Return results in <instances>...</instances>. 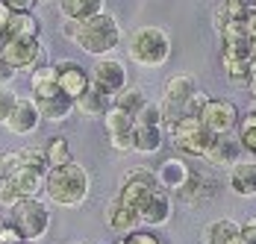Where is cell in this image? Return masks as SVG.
<instances>
[{
    "mask_svg": "<svg viewBox=\"0 0 256 244\" xmlns=\"http://www.w3.org/2000/svg\"><path fill=\"white\" fill-rule=\"evenodd\" d=\"M88 188H92L88 171H86L82 165H77V162H68V165H62V168L48 171L44 194H48V200L56 203V206H65V209L82 206L86 197H88Z\"/></svg>",
    "mask_w": 256,
    "mask_h": 244,
    "instance_id": "6da1fadb",
    "label": "cell"
},
{
    "mask_svg": "<svg viewBox=\"0 0 256 244\" xmlns=\"http://www.w3.org/2000/svg\"><path fill=\"white\" fill-rule=\"evenodd\" d=\"M74 44L92 56H109L112 50L121 44V24L115 21V15L109 12H100L88 21H80V30H77V38Z\"/></svg>",
    "mask_w": 256,
    "mask_h": 244,
    "instance_id": "7a4b0ae2",
    "label": "cell"
},
{
    "mask_svg": "<svg viewBox=\"0 0 256 244\" xmlns=\"http://www.w3.org/2000/svg\"><path fill=\"white\" fill-rule=\"evenodd\" d=\"M127 53L142 68H162L171 56V36L162 26H138L130 36Z\"/></svg>",
    "mask_w": 256,
    "mask_h": 244,
    "instance_id": "3957f363",
    "label": "cell"
},
{
    "mask_svg": "<svg viewBox=\"0 0 256 244\" xmlns=\"http://www.w3.org/2000/svg\"><path fill=\"white\" fill-rule=\"evenodd\" d=\"M168 136H171V144L177 147L180 153H186V156H206V150H209L212 138H215L204 126V121L192 118V115H182L180 121L171 124Z\"/></svg>",
    "mask_w": 256,
    "mask_h": 244,
    "instance_id": "277c9868",
    "label": "cell"
},
{
    "mask_svg": "<svg viewBox=\"0 0 256 244\" xmlns=\"http://www.w3.org/2000/svg\"><path fill=\"white\" fill-rule=\"evenodd\" d=\"M9 212H12V224L18 226V232L26 242H38L48 232V226H50V206L42 197H24Z\"/></svg>",
    "mask_w": 256,
    "mask_h": 244,
    "instance_id": "5b68a950",
    "label": "cell"
},
{
    "mask_svg": "<svg viewBox=\"0 0 256 244\" xmlns=\"http://www.w3.org/2000/svg\"><path fill=\"white\" fill-rule=\"evenodd\" d=\"M194 92H198V82H194V76H188V74H177V76H171V80L165 82L159 109H162V118H165L168 126L186 115V103L192 100Z\"/></svg>",
    "mask_w": 256,
    "mask_h": 244,
    "instance_id": "8992f818",
    "label": "cell"
},
{
    "mask_svg": "<svg viewBox=\"0 0 256 244\" xmlns=\"http://www.w3.org/2000/svg\"><path fill=\"white\" fill-rule=\"evenodd\" d=\"M238 106L232 100H224V98H209L200 112V121L204 126L212 132V136H230L232 130L238 126Z\"/></svg>",
    "mask_w": 256,
    "mask_h": 244,
    "instance_id": "52a82bcc",
    "label": "cell"
},
{
    "mask_svg": "<svg viewBox=\"0 0 256 244\" xmlns=\"http://www.w3.org/2000/svg\"><path fill=\"white\" fill-rule=\"evenodd\" d=\"M159 188V180H156V171H148V168H136L124 176V186H121V200L127 203L130 209L142 212V206L148 203V197Z\"/></svg>",
    "mask_w": 256,
    "mask_h": 244,
    "instance_id": "ba28073f",
    "label": "cell"
},
{
    "mask_svg": "<svg viewBox=\"0 0 256 244\" xmlns=\"http://www.w3.org/2000/svg\"><path fill=\"white\" fill-rule=\"evenodd\" d=\"M88 74H92V82L98 88H103L106 94H112V98L127 86V68H124V62L112 59V56H100Z\"/></svg>",
    "mask_w": 256,
    "mask_h": 244,
    "instance_id": "9c48e42d",
    "label": "cell"
},
{
    "mask_svg": "<svg viewBox=\"0 0 256 244\" xmlns=\"http://www.w3.org/2000/svg\"><path fill=\"white\" fill-rule=\"evenodd\" d=\"M3 59L15 71H36L38 59H42V44H38V38H6Z\"/></svg>",
    "mask_w": 256,
    "mask_h": 244,
    "instance_id": "30bf717a",
    "label": "cell"
},
{
    "mask_svg": "<svg viewBox=\"0 0 256 244\" xmlns=\"http://www.w3.org/2000/svg\"><path fill=\"white\" fill-rule=\"evenodd\" d=\"M56 74H59V92L71 94L74 100H77L80 94H86V88L92 86V74L86 71L80 62H74V59L56 62Z\"/></svg>",
    "mask_w": 256,
    "mask_h": 244,
    "instance_id": "8fae6325",
    "label": "cell"
},
{
    "mask_svg": "<svg viewBox=\"0 0 256 244\" xmlns=\"http://www.w3.org/2000/svg\"><path fill=\"white\" fill-rule=\"evenodd\" d=\"M42 121H44V118H42V112H38V103L32 98H18V106H15V112H12V118L6 121V130L15 132V136H32Z\"/></svg>",
    "mask_w": 256,
    "mask_h": 244,
    "instance_id": "7c38bea8",
    "label": "cell"
},
{
    "mask_svg": "<svg viewBox=\"0 0 256 244\" xmlns=\"http://www.w3.org/2000/svg\"><path fill=\"white\" fill-rule=\"evenodd\" d=\"M106 224H109L112 232L127 236V232H132V230L142 226V215H138L136 209H130L121 197H112V200L106 203Z\"/></svg>",
    "mask_w": 256,
    "mask_h": 244,
    "instance_id": "4fadbf2b",
    "label": "cell"
},
{
    "mask_svg": "<svg viewBox=\"0 0 256 244\" xmlns=\"http://www.w3.org/2000/svg\"><path fill=\"white\" fill-rule=\"evenodd\" d=\"M171 212H174V203H171V192H165L162 186L156 188L154 194L148 197V203L142 206V224L144 226H162L171 220Z\"/></svg>",
    "mask_w": 256,
    "mask_h": 244,
    "instance_id": "5bb4252c",
    "label": "cell"
},
{
    "mask_svg": "<svg viewBox=\"0 0 256 244\" xmlns=\"http://www.w3.org/2000/svg\"><path fill=\"white\" fill-rule=\"evenodd\" d=\"M192 165H186V159H180V156H171V159H165L159 168H156V180H159V186L165 188V192H180L188 180H192Z\"/></svg>",
    "mask_w": 256,
    "mask_h": 244,
    "instance_id": "9a60e30c",
    "label": "cell"
},
{
    "mask_svg": "<svg viewBox=\"0 0 256 244\" xmlns=\"http://www.w3.org/2000/svg\"><path fill=\"white\" fill-rule=\"evenodd\" d=\"M238 153H242L238 138H232V136H215L204 159L209 165H215V168H232L238 162Z\"/></svg>",
    "mask_w": 256,
    "mask_h": 244,
    "instance_id": "2e32d148",
    "label": "cell"
},
{
    "mask_svg": "<svg viewBox=\"0 0 256 244\" xmlns=\"http://www.w3.org/2000/svg\"><path fill=\"white\" fill-rule=\"evenodd\" d=\"M38 103V112H42V118L50 124H62L68 115H71V109L77 106L71 94H65V92H53L50 98H42L36 100Z\"/></svg>",
    "mask_w": 256,
    "mask_h": 244,
    "instance_id": "e0dca14e",
    "label": "cell"
},
{
    "mask_svg": "<svg viewBox=\"0 0 256 244\" xmlns=\"http://www.w3.org/2000/svg\"><path fill=\"white\" fill-rule=\"evenodd\" d=\"M77 109L86 115V118H103L109 109H112V94H106L103 88H98L94 82L86 88V94H80L77 100Z\"/></svg>",
    "mask_w": 256,
    "mask_h": 244,
    "instance_id": "ac0fdd59",
    "label": "cell"
},
{
    "mask_svg": "<svg viewBox=\"0 0 256 244\" xmlns=\"http://www.w3.org/2000/svg\"><path fill=\"white\" fill-rule=\"evenodd\" d=\"M18 186V192L24 197H42L44 194V186H48V171L42 168H30V165H21L15 174H9Z\"/></svg>",
    "mask_w": 256,
    "mask_h": 244,
    "instance_id": "d6986e66",
    "label": "cell"
},
{
    "mask_svg": "<svg viewBox=\"0 0 256 244\" xmlns=\"http://www.w3.org/2000/svg\"><path fill=\"white\" fill-rule=\"evenodd\" d=\"M230 188L238 197H256V162H236L230 168Z\"/></svg>",
    "mask_w": 256,
    "mask_h": 244,
    "instance_id": "ffe728a7",
    "label": "cell"
},
{
    "mask_svg": "<svg viewBox=\"0 0 256 244\" xmlns=\"http://www.w3.org/2000/svg\"><path fill=\"white\" fill-rule=\"evenodd\" d=\"M30 92H32V100L50 98L53 92H59V74H56V65H42L30 74Z\"/></svg>",
    "mask_w": 256,
    "mask_h": 244,
    "instance_id": "44dd1931",
    "label": "cell"
},
{
    "mask_svg": "<svg viewBox=\"0 0 256 244\" xmlns=\"http://www.w3.org/2000/svg\"><path fill=\"white\" fill-rule=\"evenodd\" d=\"M238 236H242V224H236L230 218H218L212 224H206L204 244H236Z\"/></svg>",
    "mask_w": 256,
    "mask_h": 244,
    "instance_id": "7402d4cb",
    "label": "cell"
},
{
    "mask_svg": "<svg viewBox=\"0 0 256 244\" xmlns=\"http://www.w3.org/2000/svg\"><path fill=\"white\" fill-rule=\"evenodd\" d=\"M106 0H59V12L68 21H88L103 12Z\"/></svg>",
    "mask_w": 256,
    "mask_h": 244,
    "instance_id": "603a6c76",
    "label": "cell"
},
{
    "mask_svg": "<svg viewBox=\"0 0 256 244\" xmlns=\"http://www.w3.org/2000/svg\"><path fill=\"white\" fill-rule=\"evenodd\" d=\"M165 142V132H162V126H148V124H136V130H132V150L136 153H156L159 147Z\"/></svg>",
    "mask_w": 256,
    "mask_h": 244,
    "instance_id": "cb8c5ba5",
    "label": "cell"
},
{
    "mask_svg": "<svg viewBox=\"0 0 256 244\" xmlns=\"http://www.w3.org/2000/svg\"><path fill=\"white\" fill-rule=\"evenodd\" d=\"M38 21H36V15L32 12H12V18H9V24L3 30V36L6 38H38Z\"/></svg>",
    "mask_w": 256,
    "mask_h": 244,
    "instance_id": "d4e9b609",
    "label": "cell"
},
{
    "mask_svg": "<svg viewBox=\"0 0 256 244\" xmlns=\"http://www.w3.org/2000/svg\"><path fill=\"white\" fill-rule=\"evenodd\" d=\"M44 156H48V168H62L68 162H74V153H71V144L65 136H50L44 142Z\"/></svg>",
    "mask_w": 256,
    "mask_h": 244,
    "instance_id": "484cf974",
    "label": "cell"
},
{
    "mask_svg": "<svg viewBox=\"0 0 256 244\" xmlns=\"http://www.w3.org/2000/svg\"><path fill=\"white\" fill-rule=\"evenodd\" d=\"M144 103H148V98H144V92H142L138 86H124V88L112 98V106L121 109V112H127V115H132V118L142 112Z\"/></svg>",
    "mask_w": 256,
    "mask_h": 244,
    "instance_id": "4316f807",
    "label": "cell"
},
{
    "mask_svg": "<svg viewBox=\"0 0 256 244\" xmlns=\"http://www.w3.org/2000/svg\"><path fill=\"white\" fill-rule=\"evenodd\" d=\"M103 126H106L109 138H115V136H130V132L136 130V118L112 106V109H109V112L103 115Z\"/></svg>",
    "mask_w": 256,
    "mask_h": 244,
    "instance_id": "83f0119b",
    "label": "cell"
},
{
    "mask_svg": "<svg viewBox=\"0 0 256 244\" xmlns=\"http://www.w3.org/2000/svg\"><path fill=\"white\" fill-rule=\"evenodd\" d=\"M238 144L256 156V112H248L244 118H238Z\"/></svg>",
    "mask_w": 256,
    "mask_h": 244,
    "instance_id": "f1b7e54d",
    "label": "cell"
},
{
    "mask_svg": "<svg viewBox=\"0 0 256 244\" xmlns=\"http://www.w3.org/2000/svg\"><path fill=\"white\" fill-rule=\"evenodd\" d=\"M227 80L232 86H248L250 82V59H221Z\"/></svg>",
    "mask_w": 256,
    "mask_h": 244,
    "instance_id": "f546056e",
    "label": "cell"
},
{
    "mask_svg": "<svg viewBox=\"0 0 256 244\" xmlns=\"http://www.w3.org/2000/svg\"><path fill=\"white\" fill-rule=\"evenodd\" d=\"M24 200V194L18 192V186H15V180L6 174L3 180H0V209H15L18 203Z\"/></svg>",
    "mask_w": 256,
    "mask_h": 244,
    "instance_id": "4dcf8cb0",
    "label": "cell"
},
{
    "mask_svg": "<svg viewBox=\"0 0 256 244\" xmlns=\"http://www.w3.org/2000/svg\"><path fill=\"white\" fill-rule=\"evenodd\" d=\"M15 106H18V94L12 92V86H0V124H6L12 118Z\"/></svg>",
    "mask_w": 256,
    "mask_h": 244,
    "instance_id": "1f68e13d",
    "label": "cell"
},
{
    "mask_svg": "<svg viewBox=\"0 0 256 244\" xmlns=\"http://www.w3.org/2000/svg\"><path fill=\"white\" fill-rule=\"evenodd\" d=\"M136 124H148V126H162L165 118H162V109H159V103H144L142 106V112L136 115Z\"/></svg>",
    "mask_w": 256,
    "mask_h": 244,
    "instance_id": "d6a6232c",
    "label": "cell"
},
{
    "mask_svg": "<svg viewBox=\"0 0 256 244\" xmlns=\"http://www.w3.org/2000/svg\"><path fill=\"white\" fill-rule=\"evenodd\" d=\"M21 159H24V165H30V168L50 171V168H48V156H44V144L42 147H24V150H21Z\"/></svg>",
    "mask_w": 256,
    "mask_h": 244,
    "instance_id": "836d02e7",
    "label": "cell"
},
{
    "mask_svg": "<svg viewBox=\"0 0 256 244\" xmlns=\"http://www.w3.org/2000/svg\"><path fill=\"white\" fill-rule=\"evenodd\" d=\"M121 242L124 244H165L159 236L148 232V230H132V232H127V236H121Z\"/></svg>",
    "mask_w": 256,
    "mask_h": 244,
    "instance_id": "e575fe53",
    "label": "cell"
},
{
    "mask_svg": "<svg viewBox=\"0 0 256 244\" xmlns=\"http://www.w3.org/2000/svg\"><path fill=\"white\" fill-rule=\"evenodd\" d=\"M244 32H248V42H250V59H256V6H250V12L244 15Z\"/></svg>",
    "mask_w": 256,
    "mask_h": 244,
    "instance_id": "d590c367",
    "label": "cell"
},
{
    "mask_svg": "<svg viewBox=\"0 0 256 244\" xmlns=\"http://www.w3.org/2000/svg\"><path fill=\"white\" fill-rule=\"evenodd\" d=\"M0 165H3V171L6 174H15L21 165H24V159H21V150H9V153H0Z\"/></svg>",
    "mask_w": 256,
    "mask_h": 244,
    "instance_id": "8d00e7d4",
    "label": "cell"
},
{
    "mask_svg": "<svg viewBox=\"0 0 256 244\" xmlns=\"http://www.w3.org/2000/svg\"><path fill=\"white\" fill-rule=\"evenodd\" d=\"M206 100H209V94H204V92L198 88V92L192 94V100L186 103V115H192V118H200V112H204Z\"/></svg>",
    "mask_w": 256,
    "mask_h": 244,
    "instance_id": "74e56055",
    "label": "cell"
},
{
    "mask_svg": "<svg viewBox=\"0 0 256 244\" xmlns=\"http://www.w3.org/2000/svg\"><path fill=\"white\" fill-rule=\"evenodd\" d=\"M21 242H24V236H21L18 226L9 220V224L3 226V232H0V244H21Z\"/></svg>",
    "mask_w": 256,
    "mask_h": 244,
    "instance_id": "f35d334b",
    "label": "cell"
},
{
    "mask_svg": "<svg viewBox=\"0 0 256 244\" xmlns=\"http://www.w3.org/2000/svg\"><path fill=\"white\" fill-rule=\"evenodd\" d=\"M242 244H256V215L242 224Z\"/></svg>",
    "mask_w": 256,
    "mask_h": 244,
    "instance_id": "ab89813d",
    "label": "cell"
},
{
    "mask_svg": "<svg viewBox=\"0 0 256 244\" xmlns=\"http://www.w3.org/2000/svg\"><path fill=\"white\" fill-rule=\"evenodd\" d=\"M15 76H18V71H15L6 59H0V86H12Z\"/></svg>",
    "mask_w": 256,
    "mask_h": 244,
    "instance_id": "60d3db41",
    "label": "cell"
},
{
    "mask_svg": "<svg viewBox=\"0 0 256 244\" xmlns=\"http://www.w3.org/2000/svg\"><path fill=\"white\" fill-rule=\"evenodd\" d=\"M3 3H6L12 12H32L38 0H3Z\"/></svg>",
    "mask_w": 256,
    "mask_h": 244,
    "instance_id": "b9f144b4",
    "label": "cell"
},
{
    "mask_svg": "<svg viewBox=\"0 0 256 244\" xmlns=\"http://www.w3.org/2000/svg\"><path fill=\"white\" fill-rule=\"evenodd\" d=\"M109 142H112V147H115V150L127 153V150H132V132H130V136H115V138H109Z\"/></svg>",
    "mask_w": 256,
    "mask_h": 244,
    "instance_id": "7bdbcfd3",
    "label": "cell"
},
{
    "mask_svg": "<svg viewBox=\"0 0 256 244\" xmlns=\"http://www.w3.org/2000/svg\"><path fill=\"white\" fill-rule=\"evenodd\" d=\"M77 30H80V21H68V18H65V24H62V36H65L68 42L77 38Z\"/></svg>",
    "mask_w": 256,
    "mask_h": 244,
    "instance_id": "ee69618b",
    "label": "cell"
},
{
    "mask_svg": "<svg viewBox=\"0 0 256 244\" xmlns=\"http://www.w3.org/2000/svg\"><path fill=\"white\" fill-rule=\"evenodd\" d=\"M9 18H12V9L0 0V36H3V30H6V24H9Z\"/></svg>",
    "mask_w": 256,
    "mask_h": 244,
    "instance_id": "f6af8a7d",
    "label": "cell"
},
{
    "mask_svg": "<svg viewBox=\"0 0 256 244\" xmlns=\"http://www.w3.org/2000/svg\"><path fill=\"white\" fill-rule=\"evenodd\" d=\"M248 88H250V94L256 100V59H250V82H248Z\"/></svg>",
    "mask_w": 256,
    "mask_h": 244,
    "instance_id": "bcb514c9",
    "label": "cell"
},
{
    "mask_svg": "<svg viewBox=\"0 0 256 244\" xmlns=\"http://www.w3.org/2000/svg\"><path fill=\"white\" fill-rule=\"evenodd\" d=\"M3 50H6V36H0V59H3Z\"/></svg>",
    "mask_w": 256,
    "mask_h": 244,
    "instance_id": "7dc6e473",
    "label": "cell"
},
{
    "mask_svg": "<svg viewBox=\"0 0 256 244\" xmlns=\"http://www.w3.org/2000/svg\"><path fill=\"white\" fill-rule=\"evenodd\" d=\"M3 226H6V220H3V218H0V232H3Z\"/></svg>",
    "mask_w": 256,
    "mask_h": 244,
    "instance_id": "c3c4849f",
    "label": "cell"
},
{
    "mask_svg": "<svg viewBox=\"0 0 256 244\" xmlns=\"http://www.w3.org/2000/svg\"><path fill=\"white\" fill-rule=\"evenodd\" d=\"M3 176H6V171H3V165H0V180H3Z\"/></svg>",
    "mask_w": 256,
    "mask_h": 244,
    "instance_id": "681fc988",
    "label": "cell"
},
{
    "mask_svg": "<svg viewBox=\"0 0 256 244\" xmlns=\"http://www.w3.org/2000/svg\"><path fill=\"white\" fill-rule=\"evenodd\" d=\"M250 112H256V100H254V106H250Z\"/></svg>",
    "mask_w": 256,
    "mask_h": 244,
    "instance_id": "f907efd6",
    "label": "cell"
},
{
    "mask_svg": "<svg viewBox=\"0 0 256 244\" xmlns=\"http://www.w3.org/2000/svg\"><path fill=\"white\" fill-rule=\"evenodd\" d=\"M21 244H36V242H26V238H24V242H21Z\"/></svg>",
    "mask_w": 256,
    "mask_h": 244,
    "instance_id": "816d5d0a",
    "label": "cell"
},
{
    "mask_svg": "<svg viewBox=\"0 0 256 244\" xmlns=\"http://www.w3.org/2000/svg\"><path fill=\"white\" fill-rule=\"evenodd\" d=\"M115 244H124V242H121V238H118V242H115Z\"/></svg>",
    "mask_w": 256,
    "mask_h": 244,
    "instance_id": "f5cc1de1",
    "label": "cell"
},
{
    "mask_svg": "<svg viewBox=\"0 0 256 244\" xmlns=\"http://www.w3.org/2000/svg\"><path fill=\"white\" fill-rule=\"evenodd\" d=\"M254 6H256V0H254Z\"/></svg>",
    "mask_w": 256,
    "mask_h": 244,
    "instance_id": "db71d44e",
    "label": "cell"
},
{
    "mask_svg": "<svg viewBox=\"0 0 256 244\" xmlns=\"http://www.w3.org/2000/svg\"><path fill=\"white\" fill-rule=\"evenodd\" d=\"M250 3H254V0H250Z\"/></svg>",
    "mask_w": 256,
    "mask_h": 244,
    "instance_id": "11a10c76",
    "label": "cell"
}]
</instances>
